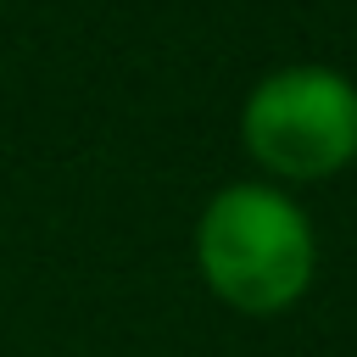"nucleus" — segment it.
<instances>
[{
	"label": "nucleus",
	"mask_w": 357,
	"mask_h": 357,
	"mask_svg": "<svg viewBox=\"0 0 357 357\" xmlns=\"http://www.w3.org/2000/svg\"><path fill=\"white\" fill-rule=\"evenodd\" d=\"M195 268L206 290L251 318L296 307L318 268L307 212L273 184H223L195 218Z\"/></svg>",
	"instance_id": "1"
},
{
	"label": "nucleus",
	"mask_w": 357,
	"mask_h": 357,
	"mask_svg": "<svg viewBox=\"0 0 357 357\" xmlns=\"http://www.w3.org/2000/svg\"><path fill=\"white\" fill-rule=\"evenodd\" d=\"M240 139L273 178H329L357 156V84L335 67H279L240 106Z\"/></svg>",
	"instance_id": "2"
}]
</instances>
